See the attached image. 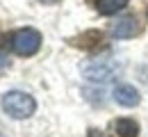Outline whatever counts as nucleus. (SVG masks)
I'll list each match as a JSON object with an SVG mask.
<instances>
[{"instance_id": "8", "label": "nucleus", "mask_w": 148, "mask_h": 137, "mask_svg": "<svg viewBox=\"0 0 148 137\" xmlns=\"http://www.w3.org/2000/svg\"><path fill=\"white\" fill-rule=\"evenodd\" d=\"M7 66H9V57L0 50V73H2V71H7Z\"/></svg>"}, {"instance_id": "3", "label": "nucleus", "mask_w": 148, "mask_h": 137, "mask_svg": "<svg viewBox=\"0 0 148 137\" xmlns=\"http://www.w3.org/2000/svg\"><path fill=\"white\" fill-rule=\"evenodd\" d=\"M119 64H114V62H110V59H96V62H91V64H87L84 66V78L91 80V82H107V80H112L116 73H119Z\"/></svg>"}, {"instance_id": "6", "label": "nucleus", "mask_w": 148, "mask_h": 137, "mask_svg": "<svg viewBox=\"0 0 148 137\" xmlns=\"http://www.w3.org/2000/svg\"><path fill=\"white\" fill-rule=\"evenodd\" d=\"M114 133L119 137H137L139 135V123L134 119H128V117L116 119L114 121Z\"/></svg>"}, {"instance_id": "1", "label": "nucleus", "mask_w": 148, "mask_h": 137, "mask_svg": "<svg viewBox=\"0 0 148 137\" xmlns=\"http://www.w3.org/2000/svg\"><path fill=\"white\" fill-rule=\"evenodd\" d=\"M5 114H9L12 119H27L34 114L37 110V103L34 98L25 92H18V89H12L7 94H2V101H0Z\"/></svg>"}, {"instance_id": "10", "label": "nucleus", "mask_w": 148, "mask_h": 137, "mask_svg": "<svg viewBox=\"0 0 148 137\" xmlns=\"http://www.w3.org/2000/svg\"><path fill=\"white\" fill-rule=\"evenodd\" d=\"M0 137H5V135H2V133H0Z\"/></svg>"}, {"instance_id": "7", "label": "nucleus", "mask_w": 148, "mask_h": 137, "mask_svg": "<svg viewBox=\"0 0 148 137\" xmlns=\"http://www.w3.org/2000/svg\"><path fill=\"white\" fill-rule=\"evenodd\" d=\"M128 5V0H96V9L105 16H112L116 12H121Z\"/></svg>"}, {"instance_id": "9", "label": "nucleus", "mask_w": 148, "mask_h": 137, "mask_svg": "<svg viewBox=\"0 0 148 137\" xmlns=\"http://www.w3.org/2000/svg\"><path fill=\"white\" fill-rule=\"evenodd\" d=\"M41 2H46V5H55V2H59V0H41Z\"/></svg>"}, {"instance_id": "5", "label": "nucleus", "mask_w": 148, "mask_h": 137, "mask_svg": "<svg viewBox=\"0 0 148 137\" xmlns=\"http://www.w3.org/2000/svg\"><path fill=\"white\" fill-rule=\"evenodd\" d=\"M139 92L132 87V85H116L114 87V101L123 107H134L139 105Z\"/></svg>"}, {"instance_id": "4", "label": "nucleus", "mask_w": 148, "mask_h": 137, "mask_svg": "<svg viewBox=\"0 0 148 137\" xmlns=\"http://www.w3.org/2000/svg\"><path fill=\"white\" fill-rule=\"evenodd\" d=\"M134 34H139V21L134 16H121L112 25V37L116 39H130Z\"/></svg>"}, {"instance_id": "2", "label": "nucleus", "mask_w": 148, "mask_h": 137, "mask_svg": "<svg viewBox=\"0 0 148 137\" xmlns=\"http://www.w3.org/2000/svg\"><path fill=\"white\" fill-rule=\"evenodd\" d=\"M12 50L21 55V57H30V55H34L39 48H41V34H39V30L34 28H21L16 30L14 34H12Z\"/></svg>"}]
</instances>
